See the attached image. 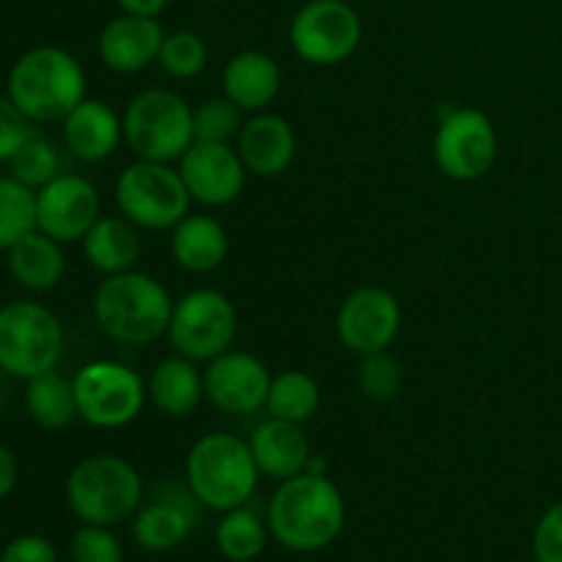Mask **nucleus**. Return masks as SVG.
I'll use <instances>...</instances> for the list:
<instances>
[{
  "instance_id": "f257e3e1",
  "label": "nucleus",
  "mask_w": 562,
  "mask_h": 562,
  "mask_svg": "<svg viewBox=\"0 0 562 562\" xmlns=\"http://www.w3.org/2000/svg\"><path fill=\"white\" fill-rule=\"evenodd\" d=\"M346 521L344 494L327 475H302L280 483L269 503V530L291 552H316L340 536Z\"/></svg>"
},
{
  "instance_id": "f03ea898",
  "label": "nucleus",
  "mask_w": 562,
  "mask_h": 562,
  "mask_svg": "<svg viewBox=\"0 0 562 562\" xmlns=\"http://www.w3.org/2000/svg\"><path fill=\"white\" fill-rule=\"evenodd\" d=\"M173 300L159 280L146 272L110 274L93 296V318L119 344L146 346L168 335Z\"/></svg>"
},
{
  "instance_id": "7ed1b4c3",
  "label": "nucleus",
  "mask_w": 562,
  "mask_h": 562,
  "mask_svg": "<svg viewBox=\"0 0 562 562\" xmlns=\"http://www.w3.org/2000/svg\"><path fill=\"white\" fill-rule=\"evenodd\" d=\"M86 71L60 47H33L9 71V99L33 121H64L86 99Z\"/></svg>"
},
{
  "instance_id": "20e7f679",
  "label": "nucleus",
  "mask_w": 562,
  "mask_h": 562,
  "mask_svg": "<svg viewBox=\"0 0 562 562\" xmlns=\"http://www.w3.org/2000/svg\"><path fill=\"white\" fill-rule=\"evenodd\" d=\"M250 442L236 434H203L187 453V486L203 508L234 510L252 497L258 486Z\"/></svg>"
},
{
  "instance_id": "39448f33",
  "label": "nucleus",
  "mask_w": 562,
  "mask_h": 562,
  "mask_svg": "<svg viewBox=\"0 0 562 562\" xmlns=\"http://www.w3.org/2000/svg\"><path fill=\"white\" fill-rule=\"evenodd\" d=\"M121 124L126 146L148 162H179L195 143V110L168 88L137 93Z\"/></svg>"
},
{
  "instance_id": "423d86ee",
  "label": "nucleus",
  "mask_w": 562,
  "mask_h": 562,
  "mask_svg": "<svg viewBox=\"0 0 562 562\" xmlns=\"http://www.w3.org/2000/svg\"><path fill=\"white\" fill-rule=\"evenodd\" d=\"M140 475L121 456H91L80 461L66 481V499L82 525H121L140 505Z\"/></svg>"
},
{
  "instance_id": "0eeeda50",
  "label": "nucleus",
  "mask_w": 562,
  "mask_h": 562,
  "mask_svg": "<svg viewBox=\"0 0 562 562\" xmlns=\"http://www.w3.org/2000/svg\"><path fill=\"white\" fill-rule=\"evenodd\" d=\"M64 355V327L38 302H9L0 307V371L33 379L55 371Z\"/></svg>"
},
{
  "instance_id": "6e6552de",
  "label": "nucleus",
  "mask_w": 562,
  "mask_h": 562,
  "mask_svg": "<svg viewBox=\"0 0 562 562\" xmlns=\"http://www.w3.org/2000/svg\"><path fill=\"white\" fill-rule=\"evenodd\" d=\"M190 192L168 162L137 159L115 181V203L137 228L173 231L190 214Z\"/></svg>"
},
{
  "instance_id": "1a4fd4ad",
  "label": "nucleus",
  "mask_w": 562,
  "mask_h": 562,
  "mask_svg": "<svg viewBox=\"0 0 562 562\" xmlns=\"http://www.w3.org/2000/svg\"><path fill=\"white\" fill-rule=\"evenodd\" d=\"M239 333L234 302L214 289H195L173 305L168 338L176 355L209 362L228 351Z\"/></svg>"
},
{
  "instance_id": "9d476101",
  "label": "nucleus",
  "mask_w": 562,
  "mask_h": 562,
  "mask_svg": "<svg viewBox=\"0 0 562 562\" xmlns=\"http://www.w3.org/2000/svg\"><path fill=\"white\" fill-rule=\"evenodd\" d=\"M77 412L93 428H121L140 415L148 387L140 373L113 360H93L77 371Z\"/></svg>"
},
{
  "instance_id": "9b49d317",
  "label": "nucleus",
  "mask_w": 562,
  "mask_h": 562,
  "mask_svg": "<svg viewBox=\"0 0 562 562\" xmlns=\"http://www.w3.org/2000/svg\"><path fill=\"white\" fill-rule=\"evenodd\" d=\"M499 137L492 119L475 108H450L439 115L434 159L456 181H475L492 170Z\"/></svg>"
},
{
  "instance_id": "f8f14e48",
  "label": "nucleus",
  "mask_w": 562,
  "mask_h": 562,
  "mask_svg": "<svg viewBox=\"0 0 562 562\" xmlns=\"http://www.w3.org/2000/svg\"><path fill=\"white\" fill-rule=\"evenodd\" d=\"M291 47L313 66H338L362 38L360 14L346 0H311L291 20Z\"/></svg>"
},
{
  "instance_id": "ddd939ff",
  "label": "nucleus",
  "mask_w": 562,
  "mask_h": 562,
  "mask_svg": "<svg viewBox=\"0 0 562 562\" xmlns=\"http://www.w3.org/2000/svg\"><path fill=\"white\" fill-rule=\"evenodd\" d=\"M99 220V192L77 173H58L36 190V231L60 245L82 241Z\"/></svg>"
},
{
  "instance_id": "4468645a",
  "label": "nucleus",
  "mask_w": 562,
  "mask_h": 562,
  "mask_svg": "<svg viewBox=\"0 0 562 562\" xmlns=\"http://www.w3.org/2000/svg\"><path fill=\"white\" fill-rule=\"evenodd\" d=\"M340 344L355 355H373L387 351L401 329V305L387 289L362 285L351 291L340 305L335 318Z\"/></svg>"
},
{
  "instance_id": "2eb2a0df",
  "label": "nucleus",
  "mask_w": 562,
  "mask_h": 562,
  "mask_svg": "<svg viewBox=\"0 0 562 562\" xmlns=\"http://www.w3.org/2000/svg\"><path fill=\"white\" fill-rule=\"evenodd\" d=\"M179 173L192 201L203 206L234 203L245 190L247 179L245 162L231 143L195 140L179 159Z\"/></svg>"
},
{
  "instance_id": "dca6fc26",
  "label": "nucleus",
  "mask_w": 562,
  "mask_h": 562,
  "mask_svg": "<svg viewBox=\"0 0 562 562\" xmlns=\"http://www.w3.org/2000/svg\"><path fill=\"white\" fill-rule=\"evenodd\" d=\"M269 384L272 376L267 366L247 351H223L209 360V368L203 371L206 398L228 415H252L267 406Z\"/></svg>"
},
{
  "instance_id": "f3484780",
  "label": "nucleus",
  "mask_w": 562,
  "mask_h": 562,
  "mask_svg": "<svg viewBox=\"0 0 562 562\" xmlns=\"http://www.w3.org/2000/svg\"><path fill=\"white\" fill-rule=\"evenodd\" d=\"M201 519V499L187 483H159L135 519V541L146 552H168L179 547Z\"/></svg>"
},
{
  "instance_id": "a211bd4d",
  "label": "nucleus",
  "mask_w": 562,
  "mask_h": 562,
  "mask_svg": "<svg viewBox=\"0 0 562 562\" xmlns=\"http://www.w3.org/2000/svg\"><path fill=\"white\" fill-rule=\"evenodd\" d=\"M162 42L165 31L157 16L126 14L124 11L102 27L97 49L108 69L119 71V75H135L159 58Z\"/></svg>"
},
{
  "instance_id": "6ab92c4d",
  "label": "nucleus",
  "mask_w": 562,
  "mask_h": 562,
  "mask_svg": "<svg viewBox=\"0 0 562 562\" xmlns=\"http://www.w3.org/2000/svg\"><path fill=\"white\" fill-rule=\"evenodd\" d=\"M236 151H239L247 173L272 179L294 162L296 135L289 121L280 115L258 113L241 126L239 137H236Z\"/></svg>"
},
{
  "instance_id": "aec40b11",
  "label": "nucleus",
  "mask_w": 562,
  "mask_h": 562,
  "mask_svg": "<svg viewBox=\"0 0 562 562\" xmlns=\"http://www.w3.org/2000/svg\"><path fill=\"white\" fill-rule=\"evenodd\" d=\"M250 450L261 475L280 483L302 475L313 456L300 423L278 420V417H269L261 426H256L250 437Z\"/></svg>"
},
{
  "instance_id": "412c9836",
  "label": "nucleus",
  "mask_w": 562,
  "mask_h": 562,
  "mask_svg": "<svg viewBox=\"0 0 562 562\" xmlns=\"http://www.w3.org/2000/svg\"><path fill=\"white\" fill-rule=\"evenodd\" d=\"M124 124L102 99H82L64 119V143L82 162H102L119 148Z\"/></svg>"
},
{
  "instance_id": "4be33fe9",
  "label": "nucleus",
  "mask_w": 562,
  "mask_h": 562,
  "mask_svg": "<svg viewBox=\"0 0 562 562\" xmlns=\"http://www.w3.org/2000/svg\"><path fill=\"white\" fill-rule=\"evenodd\" d=\"M283 75L278 60L261 49H241L225 64L223 91L241 110H263L278 99Z\"/></svg>"
},
{
  "instance_id": "5701e85b",
  "label": "nucleus",
  "mask_w": 562,
  "mask_h": 562,
  "mask_svg": "<svg viewBox=\"0 0 562 562\" xmlns=\"http://www.w3.org/2000/svg\"><path fill=\"white\" fill-rule=\"evenodd\" d=\"M173 258L187 272H214L228 256V234L209 214H187L170 236Z\"/></svg>"
},
{
  "instance_id": "b1692460",
  "label": "nucleus",
  "mask_w": 562,
  "mask_h": 562,
  "mask_svg": "<svg viewBox=\"0 0 562 562\" xmlns=\"http://www.w3.org/2000/svg\"><path fill=\"white\" fill-rule=\"evenodd\" d=\"M148 395L154 406L168 417H184L195 412L201 398L206 395L203 373L195 368V360L184 355L165 357L157 362L148 379Z\"/></svg>"
},
{
  "instance_id": "393cba45",
  "label": "nucleus",
  "mask_w": 562,
  "mask_h": 562,
  "mask_svg": "<svg viewBox=\"0 0 562 562\" xmlns=\"http://www.w3.org/2000/svg\"><path fill=\"white\" fill-rule=\"evenodd\" d=\"M88 263L102 274L130 272L140 258V239L135 223L126 217H99L82 239Z\"/></svg>"
},
{
  "instance_id": "a878e982",
  "label": "nucleus",
  "mask_w": 562,
  "mask_h": 562,
  "mask_svg": "<svg viewBox=\"0 0 562 562\" xmlns=\"http://www.w3.org/2000/svg\"><path fill=\"white\" fill-rule=\"evenodd\" d=\"M9 272L20 285L31 291H49L60 283L66 272V258L60 241L33 231L9 250Z\"/></svg>"
},
{
  "instance_id": "bb28decb",
  "label": "nucleus",
  "mask_w": 562,
  "mask_h": 562,
  "mask_svg": "<svg viewBox=\"0 0 562 562\" xmlns=\"http://www.w3.org/2000/svg\"><path fill=\"white\" fill-rule=\"evenodd\" d=\"M25 409L36 426L49 428V431L71 426L75 417H80V412H77L75 382L58 371H47L27 379Z\"/></svg>"
},
{
  "instance_id": "cd10ccee",
  "label": "nucleus",
  "mask_w": 562,
  "mask_h": 562,
  "mask_svg": "<svg viewBox=\"0 0 562 562\" xmlns=\"http://www.w3.org/2000/svg\"><path fill=\"white\" fill-rule=\"evenodd\" d=\"M322 404V390L316 379L302 371H283L280 376H272L267 395L269 415L278 420L289 423H307L318 412Z\"/></svg>"
},
{
  "instance_id": "c85d7f7f",
  "label": "nucleus",
  "mask_w": 562,
  "mask_h": 562,
  "mask_svg": "<svg viewBox=\"0 0 562 562\" xmlns=\"http://www.w3.org/2000/svg\"><path fill=\"white\" fill-rule=\"evenodd\" d=\"M36 231V190L16 181L14 176H0V250L11 247Z\"/></svg>"
},
{
  "instance_id": "c756f323",
  "label": "nucleus",
  "mask_w": 562,
  "mask_h": 562,
  "mask_svg": "<svg viewBox=\"0 0 562 562\" xmlns=\"http://www.w3.org/2000/svg\"><path fill=\"white\" fill-rule=\"evenodd\" d=\"M217 547L228 560L250 562L267 547V527L258 519L256 510L245 508V505L225 510L217 527Z\"/></svg>"
},
{
  "instance_id": "7c9ffc66",
  "label": "nucleus",
  "mask_w": 562,
  "mask_h": 562,
  "mask_svg": "<svg viewBox=\"0 0 562 562\" xmlns=\"http://www.w3.org/2000/svg\"><path fill=\"white\" fill-rule=\"evenodd\" d=\"M157 64L162 66L165 75L176 77V80H190V77H198L209 64L206 42L192 31L165 33V42L162 47H159Z\"/></svg>"
},
{
  "instance_id": "2f4dec72",
  "label": "nucleus",
  "mask_w": 562,
  "mask_h": 562,
  "mask_svg": "<svg viewBox=\"0 0 562 562\" xmlns=\"http://www.w3.org/2000/svg\"><path fill=\"white\" fill-rule=\"evenodd\" d=\"M9 168L16 181H22L31 190H42L44 184H49L60 173V157L53 143L33 135L16 148L14 157L9 159Z\"/></svg>"
},
{
  "instance_id": "473e14b6",
  "label": "nucleus",
  "mask_w": 562,
  "mask_h": 562,
  "mask_svg": "<svg viewBox=\"0 0 562 562\" xmlns=\"http://www.w3.org/2000/svg\"><path fill=\"white\" fill-rule=\"evenodd\" d=\"M241 108L223 99H206L195 110V140L201 143H234L241 132Z\"/></svg>"
},
{
  "instance_id": "72a5a7b5",
  "label": "nucleus",
  "mask_w": 562,
  "mask_h": 562,
  "mask_svg": "<svg viewBox=\"0 0 562 562\" xmlns=\"http://www.w3.org/2000/svg\"><path fill=\"white\" fill-rule=\"evenodd\" d=\"M360 390L373 401H393L401 390V368L387 351H373L362 357Z\"/></svg>"
},
{
  "instance_id": "f704fd0d",
  "label": "nucleus",
  "mask_w": 562,
  "mask_h": 562,
  "mask_svg": "<svg viewBox=\"0 0 562 562\" xmlns=\"http://www.w3.org/2000/svg\"><path fill=\"white\" fill-rule=\"evenodd\" d=\"M71 562H124V552L108 527L82 525L71 538Z\"/></svg>"
},
{
  "instance_id": "c9c22d12",
  "label": "nucleus",
  "mask_w": 562,
  "mask_h": 562,
  "mask_svg": "<svg viewBox=\"0 0 562 562\" xmlns=\"http://www.w3.org/2000/svg\"><path fill=\"white\" fill-rule=\"evenodd\" d=\"M31 124L33 121L9 97H0V162H9L16 148L33 137Z\"/></svg>"
},
{
  "instance_id": "e433bc0d",
  "label": "nucleus",
  "mask_w": 562,
  "mask_h": 562,
  "mask_svg": "<svg viewBox=\"0 0 562 562\" xmlns=\"http://www.w3.org/2000/svg\"><path fill=\"white\" fill-rule=\"evenodd\" d=\"M532 547H536L538 562H562V503L552 505L541 516Z\"/></svg>"
},
{
  "instance_id": "4c0bfd02",
  "label": "nucleus",
  "mask_w": 562,
  "mask_h": 562,
  "mask_svg": "<svg viewBox=\"0 0 562 562\" xmlns=\"http://www.w3.org/2000/svg\"><path fill=\"white\" fill-rule=\"evenodd\" d=\"M0 562H58V552L47 538L20 536L3 549Z\"/></svg>"
},
{
  "instance_id": "58836bf2",
  "label": "nucleus",
  "mask_w": 562,
  "mask_h": 562,
  "mask_svg": "<svg viewBox=\"0 0 562 562\" xmlns=\"http://www.w3.org/2000/svg\"><path fill=\"white\" fill-rule=\"evenodd\" d=\"M16 477H20V467H16L14 453L5 445H0V499L14 492Z\"/></svg>"
},
{
  "instance_id": "ea45409f",
  "label": "nucleus",
  "mask_w": 562,
  "mask_h": 562,
  "mask_svg": "<svg viewBox=\"0 0 562 562\" xmlns=\"http://www.w3.org/2000/svg\"><path fill=\"white\" fill-rule=\"evenodd\" d=\"M121 11L140 16H157L168 5V0H115Z\"/></svg>"
},
{
  "instance_id": "a19ab883",
  "label": "nucleus",
  "mask_w": 562,
  "mask_h": 562,
  "mask_svg": "<svg viewBox=\"0 0 562 562\" xmlns=\"http://www.w3.org/2000/svg\"><path fill=\"white\" fill-rule=\"evenodd\" d=\"M0 406H3V393H0Z\"/></svg>"
}]
</instances>
